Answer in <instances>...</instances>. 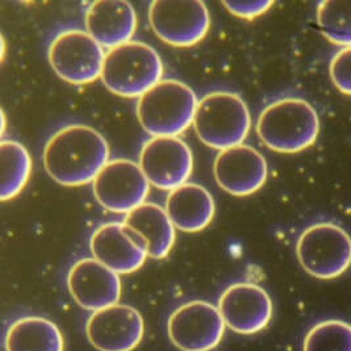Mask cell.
Wrapping results in <instances>:
<instances>
[{
	"instance_id": "11",
	"label": "cell",
	"mask_w": 351,
	"mask_h": 351,
	"mask_svg": "<svg viewBox=\"0 0 351 351\" xmlns=\"http://www.w3.org/2000/svg\"><path fill=\"white\" fill-rule=\"evenodd\" d=\"M193 166L190 146L179 137H153L145 143L140 167L149 183L160 190H176L186 184Z\"/></svg>"
},
{
	"instance_id": "2",
	"label": "cell",
	"mask_w": 351,
	"mask_h": 351,
	"mask_svg": "<svg viewBox=\"0 0 351 351\" xmlns=\"http://www.w3.org/2000/svg\"><path fill=\"white\" fill-rule=\"evenodd\" d=\"M256 132L261 141L271 150L298 153L316 143L319 133V114L303 99H280L259 114Z\"/></svg>"
},
{
	"instance_id": "5",
	"label": "cell",
	"mask_w": 351,
	"mask_h": 351,
	"mask_svg": "<svg viewBox=\"0 0 351 351\" xmlns=\"http://www.w3.org/2000/svg\"><path fill=\"white\" fill-rule=\"evenodd\" d=\"M192 125L202 143L225 150L243 144L252 117L241 96L217 91L207 94L197 103Z\"/></svg>"
},
{
	"instance_id": "15",
	"label": "cell",
	"mask_w": 351,
	"mask_h": 351,
	"mask_svg": "<svg viewBox=\"0 0 351 351\" xmlns=\"http://www.w3.org/2000/svg\"><path fill=\"white\" fill-rule=\"evenodd\" d=\"M215 178L223 191L246 196L258 191L267 179V162L249 145L221 150L215 160Z\"/></svg>"
},
{
	"instance_id": "4",
	"label": "cell",
	"mask_w": 351,
	"mask_h": 351,
	"mask_svg": "<svg viewBox=\"0 0 351 351\" xmlns=\"http://www.w3.org/2000/svg\"><path fill=\"white\" fill-rule=\"evenodd\" d=\"M163 64L158 53L140 41H129L106 53L104 86L116 95L141 97L160 83Z\"/></svg>"
},
{
	"instance_id": "8",
	"label": "cell",
	"mask_w": 351,
	"mask_h": 351,
	"mask_svg": "<svg viewBox=\"0 0 351 351\" xmlns=\"http://www.w3.org/2000/svg\"><path fill=\"white\" fill-rule=\"evenodd\" d=\"M149 21L163 43L192 47L206 37L210 17L200 0H156L149 7Z\"/></svg>"
},
{
	"instance_id": "24",
	"label": "cell",
	"mask_w": 351,
	"mask_h": 351,
	"mask_svg": "<svg viewBox=\"0 0 351 351\" xmlns=\"http://www.w3.org/2000/svg\"><path fill=\"white\" fill-rule=\"evenodd\" d=\"M329 71L335 87L341 93L351 95V47L335 53L330 61Z\"/></svg>"
},
{
	"instance_id": "23",
	"label": "cell",
	"mask_w": 351,
	"mask_h": 351,
	"mask_svg": "<svg viewBox=\"0 0 351 351\" xmlns=\"http://www.w3.org/2000/svg\"><path fill=\"white\" fill-rule=\"evenodd\" d=\"M304 351H351V325L328 319L315 325L304 339Z\"/></svg>"
},
{
	"instance_id": "7",
	"label": "cell",
	"mask_w": 351,
	"mask_h": 351,
	"mask_svg": "<svg viewBox=\"0 0 351 351\" xmlns=\"http://www.w3.org/2000/svg\"><path fill=\"white\" fill-rule=\"evenodd\" d=\"M104 58V48L90 33L80 29L60 33L49 48L53 70L73 84H86L100 78Z\"/></svg>"
},
{
	"instance_id": "10",
	"label": "cell",
	"mask_w": 351,
	"mask_h": 351,
	"mask_svg": "<svg viewBox=\"0 0 351 351\" xmlns=\"http://www.w3.org/2000/svg\"><path fill=\"white\" fill-rule=\"evenodd\" d=\"M93 183L99 204L116 213H129L143 206L150 190L140 165L128 160L108 162Z\"/></svg>"
},
{
	"instance_id": "20",
	"label": "cell",
	"mask_w": 351,
	"mask_h": 351,
	"mask_svg": "<svg viewBox=\"0 0 351 351\" xmlns=\"http://www.w3.org/2000/svg\"><path fill=\"white\" fill-rule=\"evenodd\" d=\"M5 351H64V337L56 324L43 317H24L7 330Z\"/></svg>"
},
{
	"instance_id": "16",
	"label": "cell",
	"mask_w": 351,
	"mask_h": 351,
	"mask_svg": "<svg viewBox=\"0 0 351 351\" xmlns=\"http://www.w3.org/2000/svg\"><path fill=\"white\" fill-rule=\"evenodd\" d=\"M67 287L82 308L94 312L119 304L121 296L119 274L95 258H84L74 263L67 275Z\"/></svg>"
},
{
	"instance_id": "3",
	"label": "cell",
	"mask_w": 351,
	"mask_h": 351,
	"mask_svg": "<svg viewBox=\"0 0 351 351\" xmlns=\"http://www.w3.org/2000/svg\"><path fill=\"white\" fill-rule=\"evenodd\" d=\"M197 103L187 84L160 80L138 97V121L153 137H178L193 123Z\"/></svg>"
},
{
	"instance_id": "6",
	"label": "cell",
	"mask_w": 351,
	"mask_h": 351,
	"mask_svg": "<svg viewBox=\"0 0 351 351\" xmlns=\"http://www.w3.org/2000/svg\"><path fill=\"white\" fill-rule=\"evenodd\" d=\"M296 253L308 274L319 279H333L350 267L351 237L335 223H315L302 233Z\"/></svg>"
},
{
	"instance_id": "12",
	"label": "cell",
	"mask_w": 351,
	"mask_h": 351,
	"mask_svg": "<svg viewBox=\"0 0 351 351\" xmlns=\"http://www.w3.org/2000/svg\"><path fill=\"white\" fill-rule=\"evenodd\" d=\"M144 330L140 312L124 304L96 311L86 325L87 338L99 351L134 350L143 341Z\"/></svg>"
},
{
	"instance_id": "27",
	"label": "cell",
	"mask_w": 351,
	"mask_h": 351,
	"mask_svg": "<svg viewBox=\"0 0 351 351\" xmlns=\"http://www.w3.org/2000/svg\"><path fill=\"white\" fill-rule=\"evenodd\" d=\"M0 44H1V60H3V58H4V54H5V43H4L3 38H1V43H0Z\"/></svg>"
},
{
	"instance_id": "13",
	"label": "cell",
	"mask_w": 351,
	"mask_h": 351,
	"mask_svg": "<svg viewBox=\"0 0 351 351\" xmlns=\"http://www.w3.org/2000/svg\"><path fill=\"white\" fill-rule=\"evenodd\" d=\"M219 311L225 325L240 335H254L265 329L272 316L269 293L254 283H236L223 291Z\"/></svg>"
},
{
	"instance_id": "22",
	"label": "cell",
	"mask_w": 351,
	"mask_h": 351,
	"mask_svg": "<svg viewBox=\"0 0 351 351\" xmlns=\"http://www.w3.org/2000/svg\"><path fill=\"white\" fill-rule=\"evenodd\" d=\"M317 23L324 36L335 45L351 47V1H321Z\"/></svg>"
},
{
	"instance_id": "21",
	"label": "cell",
	"mask_w": 351,
	"mask_h": 351,
	"mask_svg": "<svg viewBox=\"0 0 351 351\" xmlns=\"http://www.w3.org/2000/svg\"><path fill=\"white\" fill-rule=\"evenodd\" d=\"M0 165V199L7 202L14 199L25 187L31 176L32 160L23 145L16 141H1Z\"/></svg>"
},
{
	"instance_id": "9",
	"label": "cell",
	"mask_w": 351,
	"mask_h": 351,
	"mask_svg": "<svg viewBox=\"0 0 351 351\" xmlns=\"http://www.w3.org/2000/svg\"><path fill=\"white\" fill-rule=\"evenodd\" d=\"M225 326L217 306L197 300L176 309L167 322V333L179 350L209 351L223 339Z\"/></svg>"
},
{
	"instance_id": "19",
	"label": "cell",
	"mask_w": 351,
	"mask_h": 351,
	"mask_svg": "<svg viewBox=\"0 0 351 351\" xmlns=\"http://www.w3.org/2000/svg\"><path fill=\"white\" fill-rule=\"evenodd\" d=\"M123 223L145 241L147 256L162 259L171 252L176 242V226L166 209L153 203H144L127 213Z\"/></svg>"
},
{
	"instance_id": "26",
	"label": "cell",
	"mask_w": 351,
	"mask_h": 351,
	"mask_svg": "<svg viewBox=\"0 0 351 351\" xmlns=\"http://www.w3.org/2000/svg\"><path fill=\"white\" fill-rule=\"evenodd\" d=\"M4 129H5V114L4 112H1V133H4Z\"/></svg>"
},
{
	"instance_id": "1",
	"label": "cell",
	"mask_w": 351,
	"mask_h": 351,
	"mask_svg": "<svg viewBox=\"0 0 351 351\" xmlns=\"http://www.w3.org/2000/svg\"><path fill=\"white\" fill-rule=\"evenodd\" d=\"M110 147L94 128L73 124L54 133L44 150V165L51 179L69 187L94 182L108 163Z\"/></svg>"
},
{
	"instance_id": "18",
	"label": "cell",
	"mask_w": 351,
	"mask_h": 351,
	"mask_svg": "<svg viewBox=\"0 0 351 351\" xmlns=\"http://www.w3.org/2000/svg\"><path fill=\"white\" fill-rule=\"evenodd\" d=\"M166 212L176 229L195 233L206 229L215 216V200L200 184L186 183L170 191Z\"/></svg>"
},
{
	"instance_id": "14",
	"label": "cell",
	"mask_w": 351,
	"mask_h": 351,
	"mask_svg": "<svg viewBox=\"0 0 351 351\" xmlns=\"http://www.w3.org/2000/svg\"><path fill=\"white\" fill-rule=\"evenodd\" d=\"M90 247L96 261L116 274L137 271L149 256L145 241L124 223L99 226L91 236Z\"/></svg>"
},
{
	"instance_id": "17",
	"label": "cell",
	"mask_w": 351,
	"mask_h": 351,
	"mask_svg": "<svg viewBox=\"0 0 351 351\" xmlns=\"http://www.w3.org/2000/svg\"><path fill=\"white\" fill-rule=\"evenodd\" d=\"M136 29V11L125 0H97L86 11V31L108 50L132 41Z\"/></svg>"
},
{
	"instance_id": "25",
	"label": "cell",
	"mask_w": 351,
	"mask_h": 351,
	"mask_svg": "<svg viewBox=\"0 0 351 351\" xmlns=\"http://www.w3.org/2000/svg\"><path fill=\"white\" fill-rule=\"evenodd\" d=\"M272 1H223V5L233 15L242 19H254L270 10Z\"/></svg>"
}]
</instances>
